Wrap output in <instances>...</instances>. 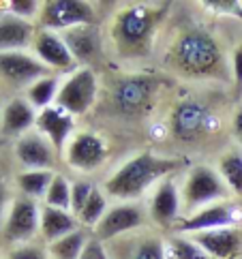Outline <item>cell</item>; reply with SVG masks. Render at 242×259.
<instances>
[{"mask_svg": "<svg viewBox=\"0 0 242 259\" xmlns=\"http://www.w3.org/2000/svg\"><path fill=\"white\" fill-rule=\"evenodd\" d=\"M178 167L180 163L174 159H161L150 152L137 154L114 171V176L105 182V191L120 199H137L148 191V187Z\"/></svg>", "mask_w": 242, "mask_h": 259, "instance_id": "cell-1", "label": "cell"}, {"mask_svg": "<svg viewBox=\"0 0 242 259\" xmlns=\"http://www.w3.org/2000/svg\"><path fill=\"white\" fill-rule=\"evenodd\" d=\"M174 67L178 69L182 75L189 77H206L217 75L221 71V50L219 43L212 39L208 32L199 28L184 30L174 43L172 50Z\"/></svg>", "mask_w": 242, "mask_h": 259, "instance_id": "cell-2", "label": "cell"}, {"mask_svg": "<svg viewBox=\"0 0 242 259\" xmlns=\"http://www.w3.org/2000/svg\"><path fill=\"white\" fill-rule=\"evenodd\" d=\"M161 9H152L148 5H131L123 9L111 26V39L118 50L125 54H142L148 48Z\"/></svg>", "mask_w": 242, "mask_h": 259, "instance_id": "cell-3", "label": "cell"}, {"mask_svg": "<svg viewBox=\"0 0 242 259\" xmlns=\"http://www.w3.org/2000/svg\"><path fill=\"white\" fill-rule=\"evenodd\" d=\"M156 92V79L144 73L123 75L114 81L111 88V103L125 116H135L144 112L150 103L152 95Z\"/></svg>", "mask_w": 242, "mask_h": 259, "instance_id": "cell-4", "label": "cell"}, {"mask_svg": "<svg viewBox=\"0 0 242 259\" xmlns=\"http://www.w3.org/2000/svg\"><path fill=\"white\" fill-rule=\"evenodd\" d=\"M41 28L50 32H64L77 26H92L95 9L82 0H48L41 7Z\"/></svg>", "mask_w": 242, "mask_h": 259, "instance_id": "cell-5", "label": "cell"}, {"mask_svg": "<svg viewBox=\"0 0 242 259\" xmlns=\"http://www.w3.org/2000/svg\"><path fill=\"white\" fill-rule=\"evenodd\" d=\"M97 99V75L90 69H77L71 73L67 81H62V86L56 97V105L62 107L64 112L71 116L86 114L92 107Z\"/></svg>", "mask_w": 242, "mask_h": 259, "instance_id": "cell-6", "label": "cell"}, {"mask_svg": "<svg viewBox=\"0 0 242 259\" xmlns=\"http://www.w3.org/2000/svg\"><path fill=\"white\" fill-rule=\"evenodd\" d=\"M182 197L187 208H206L212 201L227 199L229 189L219 171L210 167H195L184 182Z\"/></svg>", "mask_w": 242, "mask_h": 259, "instance_id": "cell-7", "label": "cell"}, {"mask_svg": "<svg viewBox=\"0 0 242 259\" xmlns=\"http://www.w3.org/2000/svg\"><path fill=\"white\" fill-rule=\"evenodd\" d=\"M41 231V208L30 197H17L11 201L3 223V236L7 242H28Z\"/></svg>", "mask_w": 242, "mask_h": 259, "instance_id": "cell-8", "label": "cell"}, {"mask_svg": "<svg viewBox=\"0 0 242 259\" xmlns=\"http://www.w3.org/2000/svg\"><path fill=\"white\" fill-rule=\"evenodd\" d=\"M212 116L210 109L201 101L187 99L174 109L172 114V131L182 142H193L201 137L210 128Z\"/></svg>", "mask_w": 242, "mask_h": 259, "instance_id": "cell-9", "label": "cell"}, {"mask_svg": "<svg viewBox=\"0 0 242 259\" xmlns=\"http://www.w3.org/2000/svg\"><path fill=\"white\" fill-rule=\"evenodd\" d=\"M15 159L20 161L26 171H52L56 163V150L50 140L39 131H28L15 142Z\"/></svg>", "mask_w": 242, "mask_h": 259, "instance_id": "cell-10", "label": "cell"}, {"mask_svg": "<svg viewBox=\"0 0 242 259\" xmlns=\"http://www.w3.org/2000/svg\"><path fill=\"white\" fill-rule=\"evenodd\" d=\"M0 77L13 86H32L36 79L48 77V67L24 52L0 54Z\"/></svg>", "mask_w": 242, "mask_h": 259, "instance_id": "cell-11", "label": "cell"}, {"mask_svg": "<svg viewBox=\"0 0 242 259\" xmlns=\"http://www.w3.org/2000/svg\"><path fill=\"white\" fill-rule=\"evenodd\" d=\"M107 159V146L95 133H79L71 140L69 144V152H67V161L71 167L82 169V171H92L101 167Z\"/></svg>", "mask_w": 242, "mask_h": 259, "instance_id": "cell-12", "label": "cell"}, {"mask_svg": "<svg viewBox=\"0 0 242 259\" xmlns=\"http://www.w3.org/2000/svg\"><path fill=\"white\" fill-rule=\"evenodd\" d=\"M142 223H144V212L137 203H118V206L107 208L105 217L95 227V234L103 242V240H111L131 229H137Z\"/></svg>", "mask_w": 242, "mask_h": 259, "instance_id": "cell-13", "label": "cell"}, {"mask_svg": "<svg viewBox=\"0 0 242 259\" xmlns=\"http://www.w3.org/2000/svg\"><path fill=\"white\" fill-rule=\"evenodd\" d=\"M240 212L229 206V203H212L197 210L189 219L178 223V231H191V234H199V231H210V229H223V227H234L238 223Z\"/></svg>", "mask_w": 242, "mask_h": 259, "instance_id": "cell-14", "label": "cell"}, {"mask_svg": "<svg viewBox=\"0 0 242 259\" xmlns=\"http://www.w3.org/2000/svg\"><path fill=\"white\" fill-rule=\"evenodd\" d=\"M36 126H39V133L50 140L54 150L62 152L69 135L73 133V116L62 107L52 105L41 109V114L36 116Z\"/></svg>", "mask_w": 242, "mask_h": 259, "instance_id": "cell-15", "label": "cell"}, {"mask_svg": "<svg viewBox=\"0 0 242 259\" xmlns=\"http://www.w3.org/2000/svg\"><path fill=\"white\" fill-rule=\"evenodd\" d=\"M34 52L39 60L45 64L48 69H71L75 64V58L71 56V52L67 48V43L62 41L60 34L50 32V30H39L34 34Z\"/></svg>", "mask_w": 242, "mask_h": 259, "instance_id": "cell-16", "label": "cell"}, {"mask_svg": "<svg viewBox=\"0 0 242 259\" xmlns=\"http://www.w3.org/2000/svg\"><path fill=\"white\" fill-rule=\"evenodd\" d=\"M191 240L201 246L212 259H229L240 248V234L236 227L199 231V234H191Z\"/></svg>", "mask_w": 242, "mask_h": 259, "instance_id": "cell-17", "label": "cell"}, {"mask_svg": "<svg viewBox=\"0 0 242 259\" xmlns=\"http://www.w3.org/2000/svg\"><path fill=\"white\" fill-rule=\"evenodd\" d=\"M34 41V26L11 13L0 15V54L22 52Z\"/></svg>", "mask_w": 242, "mask_h": 259, "instance_id": "cell-18", "label": "cell"}, {"mask_svg": "<svg viewBox=\"0 0 242 259\" xmlns=\"http://www.w3.org/2000/svg\"><path fill=\"white\" fill-rule=\"evenodd\" d=\"M36 122L34 107L30 105L28 99L15 97L3 107V118H0V128L5 135H24L28 128Z\"/></svg>", "mask_w": 242, "mask_h": 259, "instance_id": "cell-19", "label": "cell"}, {"mask_svg": "<svg viewBox=\"0 0 242 259\" xmlns=\"http://www.w3.org/2000/svg\"><path fill=\"white\" fill-rule=\"evenodd\" d=\"M180 212V195L172 180H161L150 201V217L161 225H170Z\"/></svg>", "mask_w": 242, "mask_h": 259, "instance_id": "cell-20", "label": "cell"}, {"mask_svg": "<svg viewBox=\"0 0 242 259\" xmlns=\"http://www.w3.org/2000/svg\"><path fill=\"white\" fill-rule=\"evenodd\" d=\"M73 231H77V217L73 212L52 208V206L41 208V236L50 244L73 234Z\"/></svg>", "mask_w": 242, "mask_h": 259, "instance_id": "cell-21", "label": "cell"}, {"mask_svg": "<svg viewBox=\"0 0 242 259\" xmlns=\"http://www.w3.org/2000/svg\"><path fill=\"white\" fill-rule=\"evenodd\" d=\"M62 41L67 43V48L71 52V56L77 60H90L97 56L99 52V34L92 26H77V28L64 30Z\"/></svg>", "mask_w": 242, "mask_h": 259, "instance_id": "cell-22", "label": "cell"}, {"mask_svg": "<svg viewBox=\"0 0 242 259\" xmlns=\"http://www.w3.org/2000/svg\"><path fill=\"white\" fill-rule=\"evenodd\" d=\"M58 90H60V81L58 77L48 75V77H41L36 79L32 86H28V101H30L32 107H52V103H56V97H58Z\"/></svg>", "mask_w": 242, "mask_h": 259, "instance_id": "cell-23", "label": "cell"}, {"mask_svg": "<svg viewBox=\"0 0 242 259\" xmlns=\"http://www.w3.org/2000/svg\"><path fill=\"white\" fill-rule=\"evenodd\" d=\"M52 171H24L17 176V187L24 193V197H30V199H36V197H43L48 195V189L54 180Z\"/></svg>", "mask_w": 242, "mask_h": 259, "instance_id": "cell-24", "label": "cell"}, {"mask_svg": "<svg viewBox=\"0 0 242 259\" xmlns=\"http://www.w3.org/2000/svg\"><path fill=\"white\" fill-rule=\"evenodd\" d=\"M86 234L84 231H73V234L64 236L60 240L50 244V253L56 257V259H79L82 253H84V246H86Z\"/></svg>", "mask_w": 242, "mask_h": 259, "instance_id": "cell-25", "label": "cell"}, {"mask_svg": "<svg viewBox=\"0 0 242 259\" xmlns=\"http://www.w3.org/2000/svg\"><path fill=\"white\" fill-rule=\"evenodd\" d=\"M219 174L225 180L229 191L242 195V154L240 152H229L225 156H221Z\"/></svg>", "mask_w": 242, "mask_h": 259, "instance_id": "cell-26", "label": "cell"}, {"mask_svg": "<svg viewBox=\"0 0 242 259\" xmlns=\"http://www.w3.org/2000/svg\"><path fill=\"white\" fill-rule=\"evenodd\" d=\"M105 212H107V201L103 197V193H101L99 189H95V191H92V195L88 197L86 206H84V210L77 214V219L82 221L84 225L97 227L101 223V219L105 217Z\"/></svg>", "mask_w": 242, "mask_h": 259, "instance_id": "cell-27", "label": "cell"}, {"mask_svg": "<svg viewBox=\"0 0 242 259\" xmlns=\"http://www.w3.org/2000/svg\"><path fill=\"white\" fill-rule=\"evenodd\" d=\"M129 259H167L165 244L161 242V238L146 236L139 238L133 244V251L129 255Z\"/></svg>", "mask_w": 242, "mask_h": 259, "instance_id": "cell-28", "label": "cell"}, {"mask_svg": "<svg viewBox=\"0 0 242 259\" xmlns=\"http://www.w3.org/2000/svg\"><path fill=\"white\" fill-rule=\"evenodd\" d=\"M45 201H48L45 206L71 212V187L62 176H54V180H52L50 189H48V195H45Z\"/></svg>", "mask_w": 242, "mask_h": 259, "instance_id": "cell-29", "label": "cell"}, {"mask_svg": "<svg viewBox=\"0 0 242 259\" xmlns=\"http://www.w3.org/2000/svg\"><path fill=\"white\" fill-rule=\"evenodd\" d=\"M170 259H212L201 246H197L191 238H174Z\"/></svg>", "mask_w": 242, "mask_h": 259, "instance_id": "cell-30", "label": "cell"}, {"mask_svg": "<svg viewBox=\"0 0 242 259\" xmlns=\"http://www.w3.org/2000/svg\"><path fill=\"white\" fill-rule=\"evenodd\" d=\"M92 191H95V187H92L90 182H77V184L71 187V212L75 217L84 210L88 197L92 195Z\"/></svg>", "mask_w": 242, "mask_h": 259, "instance_id": "cell-31", "label": "cell"}, {"mask_svg": "<svg viewBox=\"0 0 242 259\" xmlns=\"http://www.w3.org/2000/svg\"><path fill=\"white\" fill-rule=\"evenodd\" d=\"M41 5L36 3V0H11L9 3V11H11V15L15 17H22V20H30V17H34L36 13H41Z\"/></svg>", "mask_w": 242, "mask_h": 259, "instance_id": "cell-32", "label": "cell"}, {"mask_svg": "<svg viewBox=\"0 0 242 259\" xmlns=\"http://www.w3.org/2000/svg\"><path fill=\"white\" fill-rule=\"evenodd\" d=\"M204 7H210L212 11H217V13H227V15H234L238 20H242V5H238V3H229V0H208V3H204Z\"/></svg>", "mask_w": 242, "mask_h": 259, "instance_id": "cell-33", "label": "cell"}, {"mask_svg": "<svg viewBox=\"0 0 242 259\" xmlns=\"http://www.w3.org/2000/svg\"><path fill=\"white\" fill-rule=\"evenodd\" d=\"M79 259H109V255L105 251L103 242H101L99 238H92L86 242V246H84V253Z\"/></svg>", "mask_w": 242, "mask_h": 259, "instance_id": "cell-34", "label": "cell"}, {"mask_svg": "<svg viewBox=\"0 0 242 259\" xmlns=\"http://www.w3.org/2000/svg\"><path fill=\"white\" fill-rule=\"evenodd\" d=\"M9 259H48L45 257V251L36 244H24V246H17L15 251L9 255Z\"/></svg>", "mask_w": 242, "mask_h": 259, "instance_id": "cell-35", "label": "cell"}, {"mask_svg": "<svg viewBox=\"0 0 242 259\" xmlns=\"http://www.w3.org/2000/svg\"><path fill=\"white\" fill-rule=\"evenodd\" d=\"M7 203H9V180L5 169L0 167V223H5L7 219Z\"/></svg>", "mask_w": 242, "mask_h": 259, "instance_id": "cell-36", "label": "cell"}, {"mask_svg": "<svg viewBox=\"0 0 242 259\" xmlns=\"http://www.w3.org/2000/svg\"><path fill=\"white\" fill-rule=\"evenodd\" d=\"M231 69H234V81H236V90L242 92V45L236 48L234 58H231Z\"/></svg>", "mask_w": 242, "mask_h": 259, "instance_id": "cell-37", "label": "cell"}, {"mask_svg": "<svg viewBox=\"0 0 242 259\" xmlns=\"http://www.w3.org/2000/svg\"><path fill=\"white\" fill-rule=\"evenodd\" d=\"M234 133H236V137L242 142V107L236 112V116H234Z\"/></svg>", "mask_w": 242, "mask_h": 259, "instance_id": "cell-38", "label": "cell"}, {"mask_svg": "<svg viewBox=\"0 0 242 259\" xmlns=\"http://www.w3.org/2000/svg\"><path fill=\"white\" fill-rule=\"evenodd\" d=\"M0 148H3V140H0Z\"/></svg>", "mask_w": 242, "mask_h": 259, "instance_id": "cell-39", "label": "cell"}]
</instances>
